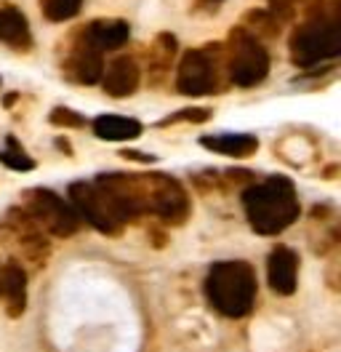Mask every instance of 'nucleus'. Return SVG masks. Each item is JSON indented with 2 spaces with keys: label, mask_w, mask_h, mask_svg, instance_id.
<instances>
[{
  "label": "nucleus",
  "mask_w": 341,
  "mask_h": 352,
  "mask_svg": "<svg viewBox=\"0 0 341 352\" xmlns=\"http://www.w3.org/2000/svg\"><path fill=\"white\" fill-rule=\"evenodd\" d=\"M112 203L123 221H136L152 214L166 224H184L192 214V200L184 184L168 174H99L94 179Z\"/></svg>",
  "instance_id": "obj_1"
},
{
  "label": "nucleus",
  "mask_w": 341,
  "mask_h": 352,
  "mask_svg": "<svg viewBox=\"0 0 341 352\" xmlns=\"http://www.w3.org/2000/svg\"><path fill=\"white\" fill-rule=\"evenodd\" d=\"M243 208L256 235L272 238L285 232L301 217L296 184L288 176H270L243 190Z\"/></svg>",
  "instance_id": "obj_2"
},
{
  "label": "nucleus",
  "mask_w": 341,
  "mask_h": 352,
  "mask_svg": "<svg viewBox=\"0 0 341 352\" xmlns=\"http://www.w3.org/2000/svg\"><path fill=\"white\" fill-rule=\"evenodd\" d=\"M258 294V280L256 270L243 259H227L216 262L208 270L206 278V296L216 312L224 318H245L256 305Z\"/></svg>",
  "instance_id": "obj_3"
},
{
  "label": "nucleus",
  "mask_w": 341,
  "mask_h": 352,
  "mask_svg": "<svg viewBox=\"0 0 341 352\" xmlns=\"http://www.w3.org/2000/svg\"><path fill=\"white\" fill-rule=\"evenodd\" d=\"M341 54V22L333 8H312L291 35V59L301 69L331 62Z\"/></svg>",
  "instance_id": "obj_4"
},
{
  "label": "nucleus",
  "mask_w": 341,
  "mask_h": 352,
  "mask_svg": "<svg viewBox=\"0 0 341 352\" xmlns=\"http://www.w3.org/2000/svg\"><path fill=\"white\" fill-rule=\"evenodd\" d=\"M227 56L230 80L237 88H254L270 75V51L261 45V38L251 35L245 27H234L230 32Z\"/></svg>",
  "instance_id": "obj_5"
},
{
  "label": "nucleus",
  "mask_w": 341,
  "mask_h": 352,
  "mask_svg": "<svg viewBox=\"0 0 341 352\" xmlns=\"http://www.w3.org/2000/svg\"><path fill=\"white\" fill-rule=\"evenodd\" d=\"M21 203H24L21 208L30 214V219L35 221L43 232H51L56 238H72L83 224L78 211L72 208V203L59 198L54 190H45V187L27 190L21 195Z\"/></svg>",
  "instance_id": "obj_6"
},
{
  "label": "nucleus",
  "mask_w": 341,
  "mask_h": 352,
  "mask_svg": "<svg viewBox=\"0 0 341 352\" xmlns=\"http://www.w3.org/2000/svg\"><path fill=\"white\" fill-rule=\"evenodd\" d=\"M67 195H69L72 208L78 211V217L88 221L96 232H102L107 238H118L123 232L126 221L120 217L118 206L96 182H72Z\"/></svg>",
  "instance_id": "obj_7"
},
{
  "label": "nucleus",
  "mask_w": 341,
  "mask_h": 352,
  "mask_svg": "<svg viewBox=\"0 0 341 352\" xmlns=\"http://www.w3.org/2000/svg\"><path fill=\"white\" fill-rule=\"evenodd\" d=\"M221 45L190 48L176 69V91L184 96H206L219 88V59L216 51Z\"/></svg>",
  "instance_id": "obj_8"
},
{
  "label": "nucleus",
  "mask_w": 341,
  "mask_h": 352,
  "mask_svg": "<svg viewBox=\"0 0 341 352\" xmlns=\"http://www.w3.org/2000/svg\"><path fill=\"white\" fill-rule=\"evenodd\" d=\"M102 69H104L102 51L88 43L85 35H80V41L72 45V54L64 62L67 78H72L75 83H83V86H96L102 80Z\"/></svg>",
  "instance_id": "obj_9"
},
{
  "label": "nucleus",
  "mask_w": 341,
  "mask_h": 352,
  "mask_svg": "<svg viewBox=\"0 0 341 352\" xmlns=\"http://www.w3.org/2000/svg\"><path fill=\"white\" fill-rule=\"evenodd\" d=\"M267 280L280 296H291L298 286V254L291 245H277L267 256Z\"/></svg>",
  "instance_id": "obj_10"
},
{
  "label": "nucleus",
  "mask_w": 341,
  "mask_h": 352,
  "mask_svg": "<svg viewBox=\"0 0 341 352\" xmlns=\"http://www.w3.org/2000/svg\"><path fill=\"white\" fill-rule=\"evenodd\" d=\"M102 88L104 94L115 99H126L131 94H136V88L142 83V69L131 56H118L102 69Z\"/></svg>",
  "instance_id": "obj_11"
},
{
  "label": "nucleus",
  "mask_w": 341,
  "mask_h": 352,
  "mask_svg": "<svg viewBox=\"0 0 341 352\" xmlns=\"http://www.w3.org/2000/svg\"><path fill=\"white\" fill-rule=\"evenodd\" d=\"M0 296L8 318H21L27 309V270L16 259H8L0 270Z\"/></svg>",
  "instance_id": "obj_12"
},
{
  "label": "nucleus",
  "mask_w": 341,
  "mask_h": 352,
  "mask_svg": "<svg viewBox=\"0 0 341 352\" xmlns=\"http://www.w3.org/2000/svg\"><path fill=\"white\" fill-rule=\"evenodd\" d=\"M0 43L11 45L16 51H30V45H32V32H30L27 16L14 3H0Z\"/></svg>",
  "instance_id": "obj_13"
},
{
  "label": "nucleus",
  "mask_w": 341,
  "mask_h": 352,
  "mask_svg": "<svg viewBox=\"0 0 341 352\" xmlns=\"http://www.w3.org/2000/svg\"><path fill=\"white\" fill-rule=\"evenodd\" d=\"M85 41L91 45H96L102 54L104 51H118L128 43L131 38V27L123 19H96L85 27Z\"/></svg>",
  "instance_id": "obj_14"
},
{
  "label": "nucleus",
  "mask_w": 341,
  "mask_h": 352,
  "mask_svg": "<svg viewBox=\"0 0 341 352\" xmlns=\"http://www.w3.org/2000/svg\"><path fill=\"white\" fill-rule=\"evenodd\" d=\"M200 144L216 155H227L237 160L258 153V139L254 133H213V136H200Z\"/></svg>",
  "instance_id": "obj_15"
},
{
  "label": "nucleus",
  "mask_w": 341,
  "mask_h": 352,
  "mask_svg": "<svg viewBox=\"0 0 341 352\" xmlns=\"http://www.w3.org/2000/svg\"><path fill=\"white\" fill-rule=\"evenodd\" d=\"M91 129L104 142H131V139H139L144 131V126L136 118H126V115H99L94 118Z\"/></svg>",
  "instance_id": "obj_16"
},
{
  "label": "nucleus",
  "mask_w": 341,
  "mask_h": 352,
  "mask_svg": "<svg viewBox=\"0 0 341 352\" xmlns=\"http://www.w3.org/2000/svg\"><path fill=\"white\" fill-rule=\"evenodd\" d=\"M280 19L270 8H258V11H248L245 14V30L256 35V38H277L280 35Z\"/></svg>",
  "instance_id": "obj_17"
},
{
  "label": "nucleus",
  "mask_w": 341,
  "mask_h": 352,
  "mask_svg": "<svg viewBox=\"0 0 341 352\" xmlns=\"http://www.w3.org/2000/svg\"><path fill=\"white\" fill-rule=\"evenodd\" d=\"M0 163L11 171H35V160L21 150L16 136H6V147L0 150Z\"/></svg>",
  "instance_id": "obj_18"
},
{
  "label": "nucleus",
  "mask_w": 341,
  "mask_h": 352,
  "mask_svg": "<svg viewBox=\"0 0 341 352\" xmlns=\"http://www.w3.org/2000/svg\"><path fill=\"white\" fill-rule=\"evenodd\" d=\"M176 35H170V32H160L157 38H155V43L149 48V65L152 69H157V72H163L166 67L170 65V59H173V54H176Z\"/></svg>",
  "instance_id": "obj_19"
},
{
  "label": "nucleus",
  "mask_w": 341,
  "mask_h": 352,
  "mask_svg": "<svg viewBox=\"0 0 341 352\" xmlns=\"http://www.w3.org/2000/svg\"><path fill=\"white\" fill-rule=\"evenodd\" d=\"M83 0H41V11L48 22H69L80 14Z\"/></svg>",
  "instance_id": "obj_20"
},
{
  "label": "nucleus",
  "mask_w": 341,
  "mask_h": 352,
  "mask_svg": "<svg viewBox=\"0 0 341 352\" xmlns=\"http://www.w3.org/2000/svg\"><path fill=\"white\" fill-rule=\"evenodd\" d=\"M48 120L54 126H62V129H85V118L80 112L69 110V107H54Z\"/></svg>",
  "instance_id": "obj_21"
},
{
  "label": "nucleus",
  "mask_w": 341,
  "mask_h": 352,
  "mask_svg": "<svg viewBox=\"0 0 341 352\" xmlns=\"http://www.w3.org/2000/svg\"><path fill=\"white\" fill-rule=\"evenodd\" d=\"M208 118H211V110H206V107H190V110L168 115L166 120H160V126H170V123H206Z\"/></svg>",
  "instance_id": "obj_22"
},
{
  "label": "nucleus",
  "mask_w": 341,
  "mask_h": 352,
  "mask_svg": "<svg viewBox=\"0 0 341 352\" xmlns=\"http://www.w3.org/2000/svg\"><path fill=\"white\" fill-rule=\"evenodd\" d=\"M123 157L126 160H142V163H155V155H144V153H136V150H123Z\"/></svg>",
  "instance_id": "obj_23"
},
{
  "label": "nucleus",
  "mask_w": 341,
  "mask_h": 352,
  "mask_svg": "<svg viewBox=\"0 0 341 352\" xmlns=\"http://www.w3.org/2000/svg\"><path fill=\"white\" fill-rule=\"evenodd\" d=\"M56 147H59V150H64V153H67V155L72 153V147L67 144V139H56Z\"/></svg>",
  "instance_id": "obj_24"
},
{
  "label": "nucleus",
  "mask_w": 341,
  "mask_h": 352,
  "mask_svg": "<svg viewBox=\"0 0 341 352\" xmlns=\"http://www.w3.org/2000/svg\"><path fill=\"white\" fill-rule=\"evenodd\" d=\"M200 3H203V6H208L211 11H216V8H219V3H224V0H200Z\"/></svg>",
  "instance_id": "obj_25"
},
{
  "label": "nucleus",
  "mask_w": 341,
  "mask_h": 352,
  "mask_svg": "<svg viewBox=\"0 0 341 352\" xmlns=\"http://www.w3.org/2000/svg\"><path fill=\"white\" fill-rule=\"evenodd\" d=\"M331 3H339V0H331Z\"/></svg>",
  "instance_id": "obj_26"
},
{
  "label": "nucleus",
  "mask_w": 341,
  "mask_h": 352,
  "mask_svg": "<svg viewBox=\"0 0 341 352\" xmlns=\"http://www.w3.org/2000/svg\"><path fill=\"white\" fill-rule=\"evenodd\" d=\"M296 3H298V0H296Z\"/></svg>",
  "instance_id": "obj_27"
}]
</instances>
